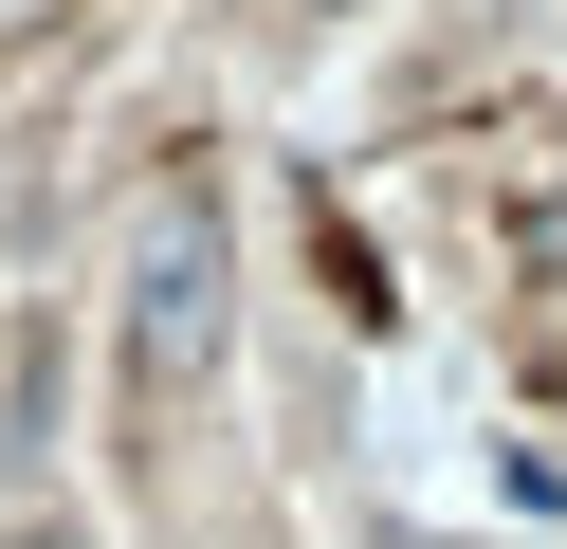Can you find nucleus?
<instances>
[{
    "label": "nucleus",
    "mask_w": 567,
    "mask_h": 549,
    "mask_svg": "<svg viewBox=\"0 0 567 549\" xmlns=\"http://www.w3.org/2000/svg\"><path fill=\"white\" fill-rule=\"evenodd\" d=\"M220 348H238V238H220V183L165 165L128 220V403H202Z\"/></svg>",
    "instance_id": "nucleus-1"
},
{
    "label": "nucleus",
    "mask_w": 567,
    "mask_h": 549,
    "mask_svg": "<svg viewBox=\"0 0 567 549\" xmlns=\"http://www.w3.org/2000/svg\"><path fill=\"white\" fill-rule=\"evenodd\" d=\"M384 549H421V531H384Z\"/></svg>",
    "instance_id": "nucleus-2"
}]
</instances>
